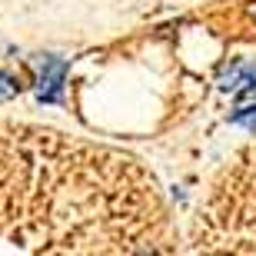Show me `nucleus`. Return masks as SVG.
<instances>
[{
    "instance_id": "3",
    "label": "nucleus",
    "mask_w": 256,
    "mask_h": 256,
    "mask_svg": "<svg viewBox=\"0 0 256 256\" xmlns=\"http://www.w3.org/2000/svg\"><path fill=\"white\" fill-rule=\"evenodd\" d=\"M0 84H10V76H4V74H0ZM0 90H7V86H0ZM7 94H10V90H7Z\"/></svg>"
},
{
    "instance_id": "2",
    "label": "nucleus",
    "mask_w": 256,
    "mask_h": 256,
    "mask_svg": "<svg viewBox=\"0 0 256 256\" xmlns=\"http://www.w3.org/2000/svg\"><path fill=\"white\" fill-rule=\"evenodd\" d=\"M236 124H246V126H256V106H246V110H236L233 114Z\"/></svg>"
},
{
    "instance_id": "1",
    "label": "nucleus",
    "mask_w": 256,
    "mask_h": 256,
    "mask_svg": "<svg viewBox=\"0 0 256 256\" xmlns=\"http://www.w3.org/2000/svg\"><path fill=\"white\" fill-rule=\"evenodd\" d=\"M64 74H66L64 60H44V74H40V100H57Z\"/></svg>"
}]
</instances>
